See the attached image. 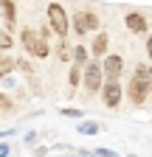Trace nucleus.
Here are the masks:
<instances>
[{"label":"nucleus","instance_id":"nucleus-21","mask_svg":"<svg viewBox=\"0 0 152 157\" xmlns=\"http://www.w3.org/2000/svg\"><path fill=\"white\" fill-rule=\"evenodd\" d=\"M146 53H149V59H152V36L146 39Z\"/></svg>","mask_w":152,"mask_h":157},{"label":"nucleus","instance_id":"nucleus-2","mask_svg":"<svg viewBox=\"0 0 152 157\" xmlns=\"http://www.w3.org/2000/svg\"><path fill=\"white\" fill-rule=\"evenodd\" d=\"M23 48H26L31 56H37V59L48 56V42H45V39L37 34V31H31V28L23 31Z\"/></svg>","mask_w":152,"mask_h":157},{"label":"nucleus","instance_id":"nucleus-9","mask_svg":"<svg viewBox=\"0 0 152 157\" xmlns=\"http://www.w3.org/2000/svg\"><path fill=\"white\" fill-rule=\"evenodd\" d=\"M107 42H110V36L102 31L96 39H93V53H96V56H107Z\"/></svg>","mask_w":152,"mask_h":157},{"label":"nucleus","instance_id":"nucleus-14","mask_svg":"<svg viewBox=\"0 0 152 157\" xmlns=\"http://www.w3.org/2000/svg\"><path fill=\"white\" fill-rule=\"evenodd\" d=\"M85 59H87V51L79 45V48H73V62L76 65H85Z\"/></svg>","mask_w":152,"mask_h":157},{"label":"nucleus","instance_id":"nucleus-22","mask_svg":"<svg viewBox=\"0 0 152 157\" xmlns=\"http://www.w3.org/2000/svg\"><path fill=\"white\" fill-rule=\"evenodd\" d=\"M149 95H152V67H149Z\"/></svg>","mask_w":152,"mask_h":157},{"label":"nucleus","instance_id":"nucleus-12","mask_svg":"<svg viewBox=\"0 0 152 157\" xmlns=\"http://www.w3.org/2000/svg\"><path fill=\"white\" fill-rule=\"evenodd\" d=\"M79 82H82V65H73V70H70V76H68V84L76 87Z\"/></svg>","mask_w":152,"mask_h":157},{"label":"nucleus","instance_id":"nucleus-17","mask_svg":"<svg viewBox=\"0 0 152 157\" xmlns=\"http://www.w3.org/2000/svg\"><path fill=\"white\" fill-rule=\"evenodd\" d=\"M96 157H118V154H113V151H107V149H96Z\"/></svg>","mask_w":152,"mask_h":157},{"label":"nucleus","instance_id":"nucleus-19","mask_svg":"<svg viewBox=\"0 0 152 157\" xmlns=\"http://www.w3.org/2000/svg\"><path fill=\"white\" fill-rule=\"evenodd\" d=\"M0 107H11V101H9V98H6L3 93H0Z\"/></svg>","mask_w":152,"mask_h":157},{"label":"nucleus","instance_id":"nucleus-8","mask_svg":"<svg viewBox=\"0 0 152 157\" xmlns=\"http://www.w3.org/2000/svg\"><path fill=\"white\" fill-rule=\"evenodd\" d=\"M127 28L132 31V34H146V20L141 17V14H127Z\"/></svg>","mask_w":152,"mask_h":157},{"label":"nucleus","instance_id":"nucleus-15","mask_svg":"<svg viewBox=\"0 0 152 157\" xmlns=\"http://www.w3.org/2000/svg\"><path fill=\"white\" fill-rule=\"evenodd\" d=\"M79 132L82 135H96L99 132V124H79Z\"/></svg>","mask_w":152,"mask_h":157},{"label":"nucleus","instance_id":"nucleus-5","mask_svg":"<svg viewBox=\"0 0 152 157\" xmlns=\"http://www.w3.org/2000/svg\"><path fill=\"white\" fill-rule=\"evenodd\" d=\"M102 78H104V67L96 65V62H90V65L85 67V90H87V93H96V90L102 87Z\"/></svg>","mask_w":152,"mask_h":157},{"label":"nucleus","instance_id":"nucleus-13","mask_svg":"<svg viewBox=\"0 0 152 157\" xmlns=\"http://www.w3.org/2000/svg\"><path fill=\"white\" fill-rule=\"evenodd\" d=\"M14 45V39H11V34H6V31H0V51H9Z\"/></svg>","mask_w":152,"mask_h":157},{"label":"nucleus","instance_id":"nucleus-11","mask_svg":"<svg viewBox=\"0 0 152 157\" xmlns=\"http://www.w3.org/2000/svg\"><path fill=\"white\" fill-rule=\"evenodd\" d=\"M0 6H3V14H6V23H9V28L14 25V0H0Z\"/></svg>","mask_w":152,"mask_h":157},{"label":"nucleus","instance_id":"nucleus-4","mask_svg":"<svg viewBox=\"0 0 152 157\" xmlns=\"http://www.w3.org/2000/svg\"><path fill=\"white\" fill-rule=\"evenodd\" d=\"M99 28V17L93 11H79L73 14V31L76 34H87V31H96Z\"/></svg>","mask_w":152,"mask_h":157},{"label":"nucleus","instance_id":"nucleus-7","mask_svg":"<svg viewBox=\"0 0 152 157\" xmlns=\"http://www.w3.org/2000/svg\"><path fill=\"white\" fill-rule=\"evenodd\" d=\"M102 67H104V78H118V76H121V70H124V59H121V56H116V53H107Z\"/></svg>","mask_w":152,"mask_h":157},{"label":"nucleus","instance_id":"nucleus-20","mask_svg":"<svg viewBox=\"0 0 152 157\" xmlns=\"http://www.w3.org/2000/svg\"><path fill=\"white\" fill-rule=\"evenodd\" d=\"M0 157H9V146L6 143H0Z\"/></svg>","mask_w":152,"mask_h":157},{"label":"nucleus","instance_id":"nucleus-10","mask_svg":"<svg viewBox=\"0 0 152 157\" xmlns=\"http://www.w3.org/2000/svg\"><path fill=\"white\" fill-rule=\"evenodd\" d=\"M14 67H17V62H14V59H11V56H3V53H0V78H3V76H9Z\"/></svg>","mask_w":152,"mask_h":157},{"label":"nucleus","instance_id":"nucleus-18","mask_svg":"<svg viewBox=\"0 0 152 157\" xmlns=\"http://www.w3.org/2000/svg\"><path fill=\"white\" fill-rule=\"evenodd\" d=\"M51 31H54V28H40V36H42V39H48V36H51Z\"/></svg>","mask_w":152,"mask_h":157},{"label":"nucleus","instance_id":"nucleus-1","mask_svg":"<svg viewBox=\"0 0 152 157\" xmlns=\"http://www.w3.org/2000/svg\"><path fill=\"white\" fill-rule=\"evenodd\" d=\"M146 95H149V67L138 65L135 76H132V82H130V98H132V104H144Z\"/></svg>","mask_w":152,"mask_h":157},{"label":"nucleus","instance_id":"nucleus-6","mask_svg":"<svg viewBox=\"0 0 152 157\" xmlns=\"http://www.w3.org/2000/svg\"><path fill=\"white\" fill-rule=\"evenodd\" d=\"M102 101L107 107H118L121 104V87H118V78H107V84L102 90Z\"/></svg>","mask_w":152,"mask_h":157},{"label":"nucleus","instance_id":"nucleus-3","mask_svg":"<svg viewBox=\"0 0 152 157\" xmlns=\"http://www.w3.org/2000/svg\"><path fill=\"white\" fill-rule=\"evenodd\" d=\"M48 23H51V28H54L56 34L65 39V34H68V11H65L59 3H51V6H48Z\"/></svg>","mask_w":152,"mask_h":157},{"label":"nucleus","instance_id":"nucleus-23","mask_svg":"<svg viewBox=\"0 0 152 157\" xmlns=\"http://www.w3.org/2000/svg\"><path fill=\"white\" fill-rule=\"evenodd\" d=\"M76 157H82V154H76ZM85 157H87V154H85Z\"/></svg>","mask_w":152,"mask_h":157},{"label":"nucleus","instance_id":"nucleus-16","mask_svg":"<svg viewBox=\"0 0 152 157\" xmlns=\"http://www.w3.org/2000/svg\"><path fill=\"white\" fill-rule=\"evenodd\" d=\"M62 115H68V118H82V112H79V109H73V107H65Z\"/></svg>","mask_w":152,"mask_h":157}]
</instances>
